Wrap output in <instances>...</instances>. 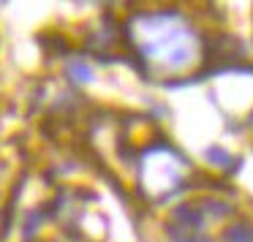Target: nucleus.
<instances>
[{
    "mask_svg": "<svg viewBox=\"0 0 253 242\" xmlns=\"http://www.w3.org/2000/svg\"><path fill=\"white\" fill-rule=\"evenodd\" d=\"M226 240L229 242H253V226L248 223H237L226 231Z\"/></svg>",
    "mask_w": 253,
    "mask_h": 242,
    "instance_id": "f257e3e1",
    "label": "nucleus"
},
{
    "mask_svg": "<svg viewBox=\"0 0 253 242\" xmlns=\"http://www.w3.org/2000/svg\"><path fill=\"white\" fill-rule=\"evenodd\" d=\"M71 77L79 79V82H87L90 74H87V68H84V66H71Z\"/></svg>",
    "mask_w": 253,
    "mask_h": 242,
    "instance_id": "f03ea898",
    "label": "nucleus"
}]
</instances>
